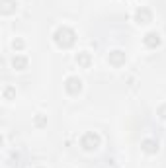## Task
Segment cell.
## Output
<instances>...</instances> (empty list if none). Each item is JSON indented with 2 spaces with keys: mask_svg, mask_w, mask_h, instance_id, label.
I'll list each match as a JSON object with an SVG mask.
<instances>
[{
  "mask_svg": "<svg viewBox=\"0 0 166 168\" xmlns=\"http://www.w3.org/2000/svg\"><path fill=\"white\" fill-rule=\"evenodd\" d=\"M147 45H158L160 43V39H158V33H149L147 35V39H145Z\"/></svg>",
  "mask_w": 166,
  "mask_h": 168,
  "instance_id": "1",
  "label": "cell"
},
{
  "mask_svg": "<svg viewBox=\"0 0 166 168\" xmlns=\"http://www.w3.org/2000/svg\"><path fill=\"white\" fill-rule=\"evenodd\" d=\"M78 82H80L78 78H69V80H66V90H70V92H74L76 88L80 90V86H74V84H78Z\"/></svg>",
  "mask_w": 166,
  "mask_h": 168,
  "instance_id": "2",
  "label": "cell"
}]
</instances>
